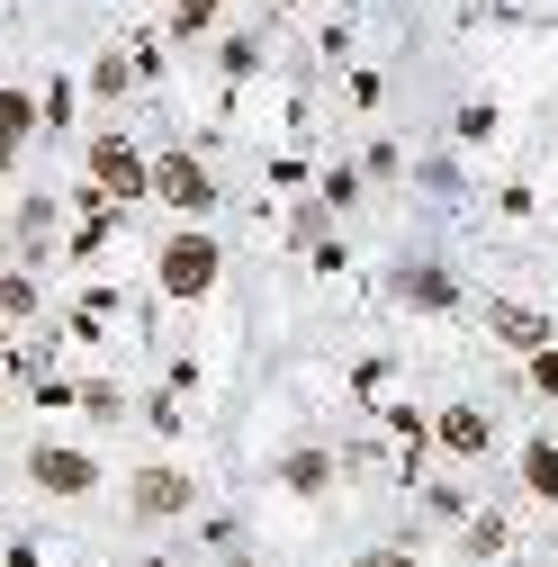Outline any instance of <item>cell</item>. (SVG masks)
I'll return each instance as SVG.
<instances>
[{
  "label": "cell",
  "mask_w": 558,
  "mask_h": 567,
  "mask_svg": "<svg viewBox=\"0 0 558 567\" xmlns=\"http://www.w3.org/2000/svg\"><path fill=\"white\" fill-rule=\"evenodd\" d=\"M433 433H442L451 460H486V451H496V414H486V405H442Z\"/></svg>",
  "instance_id": "obj_6"
},
{
  "label": "cell",
  "mask_w": 558,
  "mask_h": 567,
  "mask_svg": "<svg viewBox=\"0 0 558 567\" xmlns=\"http://www.w3.org/2000/svg\"><path fill=\"white\" fill-rule=\"evenodd\" d=\"M0 316H37V270H0Z\"/></svg>",
  "instance_id": "obj_13"
},
{
  "label": "cell",
  "mask_w": 558,
  "mask_h": 567,
  "mask_svg": "<svg viewBox=\"0 0 558 567\" xmlns=\"http://www.w3.org/2000/svg\"><path fill=\"white\" fill-rule=\"evenodd\" d=\"M145 198L180 207V217H207V207H217V181H207L198 154H163V163H145Z\"/></svg>",
  "instance_id": "obj_2"
},
{
  "label": "cell",
  "mask_w": 558,
  "mask_h": 567,
  "mask_svg": "<svg viewBox=\"0 0 558 567\" xmlns=\"http://www.w3.org/2000/svg\"><path fill=\"white\" fill-rule=\"evenodd\" d=\"M198 505V477H180V468H135L126 477V514L135 523H180Z\"/></svg>",
  "instance_id": "obj_3"
},
{
  "label": "cell",
  "mask_w": 558,
  "mask_h": 567,
  "mask_svg": "<svg viewBox=\"0 0 558 567\" xmlns=\"http://www.w3.org/2000/svg\"><path fill=\"white\" fill-rule=\"evenodd\" d=\"M523 486L540 495V505H558V442H549V433H540V442L523 451Z\"/></svg>",
  "instance_id": "obj_11"
},
{
  "label": "cell",
  "mask_w": 558,
  "mask_h": 567,
  "mask_svg": "<svg viewBox=\"0 0 558 567\" xmlns=\"http://www.w3.org/2000/svg\"><path fill=\"white\" fill-rule=\"evenodd\" d=\"M523 361H531V388H549V396H558V342H540V351H523Z\"/></svg>",
  "instance_id": "obj_15"
},
{
  "label": "cell",
  "mask_w": 558,
  "mask_h": 567,
  "mask_svg": "<svg viewBox=\"0 0 558 567\" xmlns=\"http://www.w3.org/2000/svg\"><path fill=\"white\" fill-rule=\"evenodd\" d=\"M28 477H37L45 495H63V505H82V495L100 486V460L73 451V442H37V451H28Z\"/></svg>",
  "instance_id": "obj_4"
},
{
  "label": "cell",
  "mask_w": 558,
  "mask_h": 567,
  "mask_svg": "<svg viewBox=\"0 0 558 567\" xmlns=\"http://www.w3.org/2000/svg\"><path fill=\"white\" fill-rule=\"evenodd\" d=\"M352 567H414V549H361Z\"/></svg>",
  "instance_id": "obj_16"
},
{
  "label": "cell",
  "mask_w": 558,
  "mask_h": 567,
  "mask_svg": "<svg viewBox=\"0 0 558 567\" xmlns=\"http://www.w3.org/2000/svg\"><path fill=\"white\" fill-rule=\"evenodd\" d=\"M396 298L424 307V316H451V307H459V279H451L442 261H405V270H396Z\"/></svg>",
  "instance_id": "obj_7"
},
{
  "label": "cell",
  "mask_w": 558,
  "mask_h": 567,
  "mask_svg": "<svg viewBox=\"0 0 558 567\" xmlns=\"http://www.w3.org/2000/svg\"><path fill=\"white\" fill-rule=\"evenodd\" d=\"M486 333H496L505 351H540V342H549L558 324H549L540 307H514V298H486Z\"/></svg>",
  "instance_id": "obj_8"
},
{
  "label": "cell",
  "mask_w": 558,
  "mask_h": 567,
  "mask_svg": "<svg viewBox=\"0 0 558 567\" xmlns=\"http://www.w3.org/2000/svg\"><path fill=\"white\" fill-rule=\"evenodd\" d=\"M333 477H342L333 451H289V460H279V486H289V495H324Z\"/></svg>",
  "instance_id": "obj_9"
},
{
  "label": "cell",
  "mask_w": 558,
  "mask_h": 567,
  "mask_svg": "<svg viewBox=\"0 0 558 567\" xmlns=\"http://www.w3.org/2000/svg\"><path fill=\"white\" fill-rule=\"evenodd\" d=\"M82 414H100V423H117V414H126V388H108V379H91V388H82Z\"/></svg>",
  "instance_id": "obj_14"
},
{
  "label": "cell",
  "mask_w": 558,
  "mask_h": 567,
  "mask_svg": "<svg viewBox=\"0 0 558 567\" xmlns=\"http://www.w3.org/2000/svg\"><path fill=\"white\" fill-rule=\"evenodd\" d=\"M28 126H37V109H28L19 91H0V172L19 163V145H28Z\"/></svg>",
  "instance_id": "obj_10"
},
{
  "label": "cell",
  "mask_w": 558,
  "mask_h": 567,
  "mask_svg": "<svg viewBox=\"0 0 558 567\" xmlns=\"http://www.w3.org/2000/svg\"><path fill=\"white\" fill-rule=\"evenodd\" d=\"M154 279H163V298H207V289L226 279V252H217V235H198V226L163 235V252H154Z\"/></svg>",
  "instance_id": "obj_1"
},
{
  "label": "cell",
  "mask_w": 558,
  "mask_h": 567,
  "mask_svg": "<svg viewBox=\"0 0 558 567\" xmlns=\"http://www.w3.org/2000/svg\"><path fill=\"white\" fill-rule=\"evenodd\" d=\"M207 10H217V0H180V28H198V19H207Z\"/></svg>",
  "instance_id": "obj_17"
},
{
  "label": "cell",
  "mask_w": 558,
  "mask_h": 567,
  "mask_svg": "<svg viewBox=\"0 0 558 567\" xmlns=\"http://www.w3.org/2000/svg\"><path fill=\"white\" fill-rule=\"evenodd\" d=\"M459 549H468V558H505V514H468Z\"/></svg>",
  "instance_id": "obj_12"
},
{
  "label": "cell",
  "mask_w": 558,
  "mask_h": 567,
  "mask_svg": "<svg viewBox=\"0 0 558 567\" xmlns=\"http://www.w3.org/2000/svg\"><path fill=\"white\" fill-rule=\"evenodd\" d=\"M91 181L108 198H145V154H135L126 135H100V145H91Z\"/></svg>",
  "instance_id": "obj_5"
}]
</instances>
